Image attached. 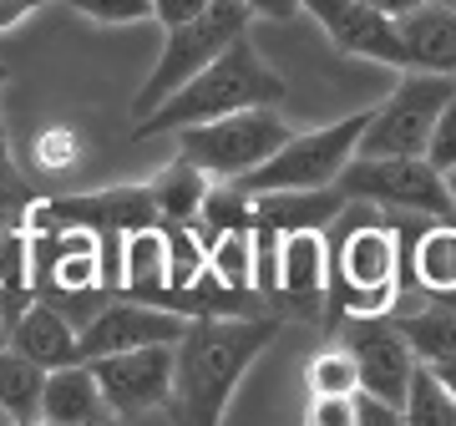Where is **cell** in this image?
<instances>
[{"label":"cell","instance_id":"26","mask_svg":"<svg viewBox=\"0 0 456 426\" xmlns=\"http://www.w3.org/2000/svg\"><path fill=\"white\" fill-rule=\"evenodd\" d=\"M167 233V290H193L208 274V244L193 224H163Z\"/></svg>","mask_w":456,"mask_h":426},{"label":"cell","instance_id":"11","mask_svg":"<svg viewBox=\"0 0 456 426\" xmlns=\"http://www.w3.org/2000/svg\"><path fill=\"white\" fill-rule=\"evenodd\" d=\"M345 350L355 356V371H360V391L365 396H380L391 406H406V391H411V376H416V356H411L406 335L395 330V320H355L350 335H345Z\"/></svg>","mask_w":456,"mask_h":426},{"label":"cell","instance_id":"23","mask_svg":"<svg viewBox=\"0 0 456 426\" xmlns=\"http://www.w3.org/2000/svg\"><path fill=\"white\" fill-rule=\"evenodd\" d=\"M41 391L46 371L16 350H0V406L11 411V422H41Z\"/></svg>","mask_w":456,"mask_h":426},{"label":"cell","instance_id":"40","mask_svg":"<svg viewBox=\"0 0 456 426\" xmlns=\"http://www.w3.org/2000/svg\"><path fill=\"white\" fill-rule=\"evenodd\" d=\"M5 82H11V71H5V66H0V92H5Z\"/></svg>","mask_w":456,"mask_h":426},{"label":"cell","instance_id":"41","mask_svg":"<svg viewBox=\"0 0 456 426\" xmlns=\"http://www.w3.org/2000/svg\"><path fill=\"white\" fill-rule=\"evenodd\" d=\"M5 320H11V315H5V305H0V335H5Z\"/></svg>","mask_w":456,"mask_h":426},{"label":"cell","instance_id":"6","mask_svg":"<svg viewBox=\"0 0 456 426\" xmlns=\"http://www.w3.org/2000/svg\"><path fill=\"white\" fill-rule=\"evenodd\" d=\"M294 132L279 117V107H248V112L218 117L203 127H183L178 132V158L193 163L198 173H208L213 183H239L244 173L264 168Z\"/></svg>","mask_w":456,"mask_h":426},{"label":"cell","instance_id":"1","mask_svg":"<svg viewBox=\"0 0 456 426\" xmlns=\"http://www.w3.org/2000/svg\"><path fill=\"white\" fill-rule=\"evenodd\" d=\"M279 320L269 315H228V320H188L178 350H173V396L167 416L173 426H224V411L259 361Z\"/></svg>","mask_w":456,"mask_h":426},{"label":"cell","instance_id":"32","mask_svg":"<svg viewBox=\"0 0 456 426\" xmlns=\"http://www.w3.org/2000/svg\"><path fill=\"white\" fill-rule=\"evenodd\" d=\"M355 426H406V411L380 401V396H355Z\"/></svg>","mask_w":456,"mask_h":426},{"label":"cell","instance_id":"14","mask_svg":"<svg viewBox=\"0 0 456 426\" xmlns=\"http://www.w3.org/2000/svg\"><path fill=\"white\" fill-rule=\"evenodd\" d=\"M11 350L26 356L41 371H61V365H82V330L71 325L61 310H51L46 299H31L11 325Z\"/></svg>","mask_w":456,"mask_h":426},{"label":"cell","instance_id":"25","mask_svg":"<svg viewBox=\"0 0 456 426\" xmlns=\"http://www.w3.org/2000/svg\"><path fill=\"white\" fill-rule=\"evenodd\" d=\"M193 229L203 233V244H213V239L228 233V229H254V198H248L239 183H213Z\"/></svg>","mask_w":456,"mask_h":426},{"label":"cell","instance_id":"13","mask_svg":"<svg viewBox=\"0 0 456 426\" xmlns=\"http://www.w3.org/2000/svg\"><path fill=\"white\" fill-rule=\"evenodd\" d=\"M305 11L320 20V31H325L345 56H365V61L406 71V51H401V36H395V16L370 11V5H360V0H305Z\"/></svg>","mask_w":456,"mask_h":426},{"label":"cell","instance_id":"20","mask_svg":"<svg viewBox=\"0 0 456 426\" xmlns=\"http://www.w3.org/2000/svg\"><path fill=\"white\" fill-rule=\"evenodd\" d=\"M416 284L426 295H456V224H431L416 239V249L406 254V279L401 290Z\"/></svg>","mask_w":456,"mask_h":426},{"label":"cell","instance_id":"9","mask_svg":"<svg viewBox=\"0 0 456 426\" xmlns=\"http://www.w3.org/2000/svg\"><path fill=\"white\" fill-rule=\"evenodd\" d=\"M158 198L147 183H122L102 193H71V198H46L26 209V233H51V229H92V233H137L158 229Z\"/></svg>","mask_w":456,"mask_h":426},{"label":"cell","instance_id":"16","mask_svg":"<svg viewBox=\"0 0 456 426\" xmlns=\"http://www.w3.org/2000/svg\"><path fill=\"white\" fill-rule=\"evenodd\" d=\"M41 422L46 426H107L112 406L102 401V386L92 365H61L46 371V391H41Z\"/></svg>","mask_w":456,"mask_h":426},{"label":"cell","instance_id":"7","mask_svg":"<svg viewBox=\"0 0 456 426\" xmlns=\"http://www.w3.org/2000/svg\"><path fill=\"white\" fill-rule=\"evenodd\" d=\"M456 97V77L436 71H401V86L370 112L355 158H426L446 102Z\"/></svg>","mask_w":456,"mask_h":426},{"label":"cell","instance_id":"10","mask_svg":"<svg viewBox=\"0 0 456 426\" xmlns=\"http://www.w3.org/2000/svg\"><path fill=\"white\" fill-rule=\"evenodd\" d=\"M173 350L178 345H142V350L86 361L102 386V401L112 406V416L132 422V416L167 406V396H173Z\"/></svg>","mask_w":456,"mask_h":426},{"label":"cell","instance_id":"8","mask_svg":"<svg viewBox=\"0 0 456 426\" xmlns=\"http://www.w3.org/2000/svg\"><path fill=\"white\" fill-rule=\"evenodd\" d=\"M350 203H375L395 213H421L431 224H456L446 178L426 158H350L335 183Z\"/></svg>","mask_w":456,"mask_h":426},{"label":"cell","instance_id":"29","mask_svg":"<svg viewBox=\"0 0 456 426\" xmlns=\"http://www.w3.org/2000/svg\"><path fill=\"white\" fill-rule=\"evenodd\" d=\"M86 20H102V26H137V20H152V0H71Z\"/></svg>","mask_w":456,"mask_h":426},{"label":"cell","instance_id":"4","mask_svg":"<svg viewBox=\"0 0 456 426\" xmlns=\"http://www.w3.org/2000/svg\"><path fill=\"white\" fill-rule=\"evenodd\" d=\"M248 20H254V16H248L239 0H213L198 20L173 26L167 41H163V51H158V66L147 71L142 92L132 97V117H137V122L152 117L167 97H173V92H178V86H188L203 66H213L228 46H233V41H244Z\"/></svg>","mask_w":456,"mask_h":426},{"label":"cell","instance_id":"19","mask_svg":"<svg viewBox=\"0 0 456 426\" xmlns=\"http://www.w3.org/2000/svg\"><path fill=\"white\" fill-rule=\"evenodd\" d=\"M167 290V233L158 229H137L122 239V299H137V305H152V299Z\"/></svg>","mask_w":456,"mask_h":426},{"label":"cell","instance_id":"18","mask_svg":"<svg viewBox=\"0 0 456 426\" xmlns=\"http://www.w3.org/2000/svg\"><path fill=\"white\" fill-rule=\"evenodd\" d=\"M330 284V239L325 233H284L279 239V295L310 310Z\"/></svg>","mask_w":456,"mask_h":426},{"label":"cell","instance_id":"22","mask_svg":"<svg viewBox=\"0 0 456 426\" xmlns=\"http://www.w3.org/2000/svg\"><path fill=\"white\" fill-rule=\"evenodd\" d=\"M395 330L406 335L411 356L421 365H436V361H456V310L446 299H431L426 310L416 315H401Z\"/></svg>","mask_w":456,"mask_h":426},{"label":"cell","instance_id":"21","mask_svg":"<svg viewBox=\"0 0 456 426\" xmlns=\"http://www.w3.org/2000/svg\"><path fill=\"white\" fill-rule=\"evenodd\" d=\"M147 188H152V198H158V218H163V224H198V213H203V198H208L213 178H208V173H198L193 163L173 158V163L147 183Z\"/></svg>","mask_w":456,"mask_h":426},{"label":"cell","instance_id":"15","mask_svg":"<svg viewBox=\"0 0 456 426\" xmlns=\"http://www.w3.org/2000/svg\"><path fill=\"white\" fill-rule=\"evenodd\" d=\"M395 36L406 51V71H436L456 77V11L452 5H411L406 16H395Z\"/></svg>","mask_w":456,"mask_h":426},{"label":"cell","instance_id":"33","mask_svg":"<svg viewBox=\"0 0 456 426\" xmlns=\"http://www.w3.org/2000/svg\"><path fill=\"white\" fill-rule=\"evenodd\" d=\"M208 5H213V0H152V20H163V31H173V26L198 20Z\"/></svg>","mask_w":456,"mask_h":426},{"label":"cell","instance_id":"42","mask_svg":"<svg viewBox=\"0 0 456 426\" xmlns=\"http://www.w3.org/2000/svg\"><path fill=\"white\" fill-rule=\"evenodd\" d=\"M436 299H446V305H452V310H456V295H436Z\"/></svg>","mask_w":456,"mask_h":426},{"label":"cell","instance_id":"27","mask_svg":"<svg viewBox=\"0 0 456 426\" xmlns=\"http://www.w3.org/2000/svg\"><path fill=\"white\" fill-rule=\"evenodd\" d=\"M305 386H310V396H360L355 356H350L345 345H330V350H320V356L305 365Z\"/></svg>","mask_w":456,"mask_h":426},{"label":"cell","instance_id":"39","mask_svg":"<svg viewBox=\"0 0 456 426\" xmlns=\"http://www.w3.org/2000/svg\"><path fill=\"white\" fill-rule=\"evenodd\" d=\"M0 426H16V422H11V411H5V406H0Z\"/></svg>","mask_w":456,"mask_h":426},{"label":"cell","instance_id":"38","mask_svg":"<svg viewBox=\"0 0 456 426\" xmlns=\"http://www.w3.org/2000/svg\"><path fill=\"white\" fill-rule=\"evenodd\" d=\"M441 178H446V193H452V209H456V168L452 173H441Z\"/></svg>","mask_w":456,"mask_h":426},{"label":"cell","instance_id":"35","mask_svg":"<svg viewBox=\"0 0 456 426\" xmlns=\"http://www.w3.org/2000/svg\"><path fill=\"white\" fill-rule=\"evenodd\" d=\"M248 16H264V20H289L305 11V0H239Z\"/></svg>","mask_w":456,"mask_h":426},{"label":"cell","instance_id":"17","mask_svg":"<svg viewBox=\"0 0 456 426\" xmlns=\"http://www.w3.org/2000/svg\"><path fill=\"white\" fill-rule=\"evenodd\" d=\"M350 198L330 183V188H305V193H259L254 198V224L274 233H325L345 213Z\"/></svg>","mask_w":456,"mask_h":426},{"label":"cell","instance_id":"24","mask_svg":"<svg viewBox=\"0 0 456 426\" xmlns=\"http://www.w3.org/2000/svg\"><path fill=\"white\" fill-rule=\"evenodd\" d=\"M208 274L224 284V290H239V295H259L254 290V229H228L208 244Z\"/></svg>","mask_w":456,"mask_h":426},{"label":"cell","instance_id":"34","mask_svg":"<svg viewBox=\"0 0 456 426\" xmlns=\"http://www.w3.org/2000/svg\"><path fill=\"white\" fill-rule=\"evenodd\" d=\"M46 5H71V0H0V31H11V26H20L26 16H36V11H46Z\"/></svg>","mask_w":456,"mask_h":426},{"label":"cell","instance_id":"43","mask_svg":"<svg viewBox=\"0 0 456 426\" xmlns=\"http://www.w3.org/2000/svg\"><path fill=\"white\" fill-rule=\"evenodd\" d=\"M431 5H452V11H456V0H431Z\"/></svg>","mask_w":456,"mask_h":426},{"label":"cell","instance_id":"31","mask_svg":"<svg viewBox=\"0 0 456 426\" xmlns=\"http://www.w3.org/2000/svg\"><path fill=\"white\" fill-rule=\"evenodd\" d=\"M305 426H355V396H310Z\"/></svg>","mask_w":456,"mask_h":426},{"label":"cell","instance_id":"36","mask_svg":"<svg viewBox=\"0 0 456 426\" xmlns=\"http://www.w3.org/2000/svg\"><path fill=\"white\" fill-rule=\"evenodd\" d=\"M426 371H431V376H436V386L456 401V361H436V365H426Z\"/></svg>","mask_w":456,"mask_h":426},{"label":"cell","instance_id":"3","mask_svg":"<svg viewBox=\"0 0 456 426\" xmlns=\"http://www.w3.org/2000/svg\"><path fill=\"white\" fill-rule=\"evenodd\" d=\"M340 239L330 244V279L340 284V310L350 320H386L401 295V229L386 224L375 203H345L335 218Z\"/></svg>","mask_w":456,"mask_h":426},{"label":"cell","instance_id":"5","mask_svg":"<svg viewBox=\"0 0 456 426\" xmlns=\"http://www.w3.org/2000/svg\"><path fill=\"white\" fill-rule=\"evenodd\" d=\"M370 112L375 107L350 112V117H340V122H330V127L294 132L269 163L239 178V188H244L248 198H259V193H305V188H330V183H340V173L360 152V137L370 127Z\"/></svg>","mask_w":456,"mask_h":426},{"label":"cell","instance_id":"30","mask_svg":"<svg viewBox=\"0 0 456 426\" xmlns=\"http://www.w3.org/2000/svg\"><path fill=\"white\" fill-rule=\"evenodd\" d=\"M426 163L436 168V173H452L456 168V97L446 102V112H441L436 132H431V143H426Z\"/></svg>","mask_w":456,"mask_h":426},{"label":"cell","instance_id":"37","mask_svg":"<svg viewBox=\"0 0 456 426\" xmlns=\"http://www.w3.org/2000/svg\"><path fill=\"white\" fill-rule=\"evenodd\" d=\"M360 5H370V11H386V16H406L411 5H421V0H360Z\"/></svg>","mask_w":456,"mask_h":426},{"label":"cell","instance_id":"28","mask_svg":"<svg viewBox=\"0 0 456 426\" xmlns=\"http://www.w3.org/2000/svg\"><path fill=\"white\" fill-rule=\"evenodd\" d=\"M406 426H456V401L436 386V376L416 365V376H411V391H406Z\"/></svg>","mask_w":456,"mask_h":426},{"label":"cell","instance_id":"12","mask_svg":"<svg viewBox=\"0 0 456 426\" xmlns=\"http://www.w3.org/2000/svg\"><path fill=\"white\" fill-rule=\"evenodd\" d=\"M188 320L158 305H137V299H112L107 310L82 330V361L102 356H122V350H142V345H178Z\"/></svg>","mask_w":456,"mask_h":426},{"label":"cell","instance_id":"2","mask_svg":"<svg viewBox=\"0 0 456 426\" xmlns=\"http://www.w3.org/2000/svg\"><path fill=\"white\" fill-rule=\"evenodd\" d=\"M284 92H289L284 77L264 61L259 51H254V41L244 36V41H233L213 66H203L188 86H178V92H173L152 117H142V122L132 127V137H158V132L203 127V122L248 112V107H279Z\"/></svg>","mask_w":456,"mask_h":426}]
</instances>
